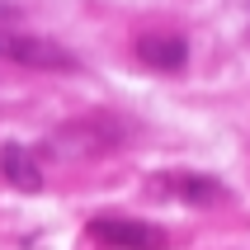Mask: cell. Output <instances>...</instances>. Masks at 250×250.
Segmentation results:
<instances>
[{
  "instance_id": "obj_5",
  "label": "cell",
  "mask_w": 250,
  "mask_h": 250,
  "mask_svg": "<svg viewBox=\"0 0 250 250\" xmlns=\"http://www.w3.org/2000/svg\"><path fill=\"white\" fill-rule=\"evenodd\" d=\"M137 57L151 71H180L189 62V42L175 38V33H142L137 38Z\"/></svg>"
},
{
  "instance_id": "obj_3",
  "label": "cell",
  "mask_w": 250,
  "mask_h": 250,
  "mask_svg": "<svg viewBox=\"0 0 250 250\" xmlns=\"http://www.w3.org/2000/svg\"><path fill=\"white\" fill-rule=\"evenodd\" d=\"M146 194L170 198V203H189V208H212V203H227V184L212 180V175H194V170H170V175L146 180Z\"/></svg>"
},
{
  "instance_id": "obj_6",
  "label": "cell",
  "mask_w": 250,
  "mask_h": 250,
  "mask_svg": "<svg viewBox=\"0 0 250 250\" xmlns=\"http://www.w3.org/2000/svg\"><path fill=\"white\" fill-rule=\"evenodd\" d=\"M0 175L14 184V189H24V194H38L42 189V170H38V161H33V151L28 146H5L0 151Z\"/></svg>"
},
{
  "instance_id": "obj_2",
  "label": "cell",
  "mask_w": 250,
  "mask_h": 250,
  "mask_svg": "<svg viewBox=\"0 0 250 250\" xmlns=\"http://www.w3.org/2000/svg\"><path fill=\"white\" fill-rule=\"evenodd\" d=\"M85 241H95V246H104V250H166L170 246L166 227L142 222V217H118V212H109V217H90Z\"/></svg>"
},
{
  "instance_id": "obj_1",
  "label": "cell",
  "mask_w": 250,
  "mask_h": 250,
  "mask_svg": "<svg viewBox=\"0 0 250 250\" xmlns=\"http://www.w3.org/2000/svg\"><path fill=\"white\" fill-rule=\"evenodd\" d=\"M123 142V127H113L109 118H71L47 137V151L62 161H85V156H104Z\"/></svg>"
},
{
  "instance_id": "obj_4",
  "label": "cell",
  "mask_w": 250,
  "mask_h": 250,
  "mask_svg": "<svg viewBox=\"0 0 250 250\" xmlns=\"http://www.w3.org/2000/svg\"><path fill=\"white\" fill-rule=\"evenodd\" d=\"M10 52H14V62L38 66V71H81V57L57 47V42H47V38H14Z\"/></svg>"
}]
</instances>
